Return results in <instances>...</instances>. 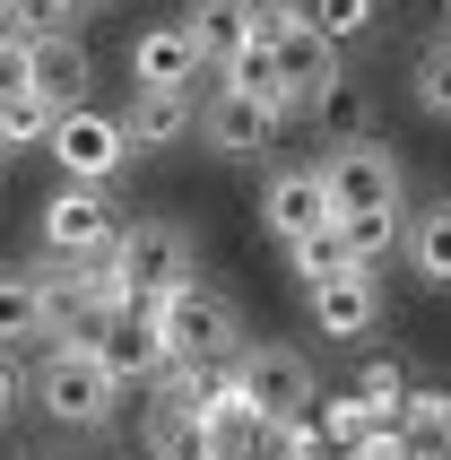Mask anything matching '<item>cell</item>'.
<instances>
[{
  "instance_id": "cell-17",
  "label": "cell",
  "mask_w": 451,
  "mask_h": 460,
  "mask_svg": "<svg viewBox=\"0 0 451 460\" xmlns=\"http://www.w3.org/2000/svg\"><path fill=\"white\" fill-rule=\"evenodd\" d=\"M191 113H200V87H182V96H130V113H122V139L130 148H165V139H182L191 130Z\"/></svg>"
},
{
  "instance_id": "cell-3",
  "label": "cell",
  "mask_w": 451,
  "mask_h": 460,
  "mask_svg": "<svg viewBox=\"0 0 451 460\" xmlns=\"http://www.w3.org/2000/svg\"><path fill=\"white\" fill-rule=\"evenodd\" d=\"M35 409H44L61 435H96V426H113V409H122V383L104 374L96 348H78V339H52L44 365H35Z\"/></svg>"
},
{
  "instance_id": "cell-13",
  "label": "cell",
  "mask_w": 451,
  "mask_h": 460,
  "mask_svg": "<svg viewBox=\"0 0 451 460\" xmlns=\"http://www.w3.org/2000/svg\"><path fill=\"white\" fill-rule=\"evenodd\" d=\"M130 78L148 87V96H182V87H200V52H191V35H182V18H165V26H148L139 44H130Z\"/></svg>"
},
{
  "instance_id": "cell-24",
  "label": "cell",
  "mask_w": 451,
  "mask_h": 460,
  "mask_svg": "<svg viewBox=\"0 0 451 460\" xmlns=\"http://www.w3.org/2000/svg\"><path fill=\"white\" fill-rule=\"evenodd\" d=\"M52 9H61V18H96L104 0H52Z\"/></svg>"
},
{
  "instance_id": "cell-4",
  "label": "cell",
  "mask_w": 451,
  "mask_h": 460,
  "mask_svg": "<svg viewBox=\"0 0 451 460\" xmlns=\"http://www.w3.org/2000/svg\"><path fill=\"white\" fill-rule=\"evenodd\" d=\"M322 191H330V226H365V217H408V182L400 156L382 139H339L322 156Z\"/></svg>"
},
{
  "instance_id": "cell-21",
  "label": "cell",
  "mask_w": 451,
  "mask_h": 460,
  "mask_svg": "<svg viewBox=\"0 0 451 460\" xmlns=\"http://www.w3.org/2000/svg\"><path fill=\"white\" fill-rule=\"evenodd\" d=\"M44 130H52V104L44 96H0V156H9V148H35Z\"/></svg>"
},
{
  "instance_id": "cell-14",
  "label": "cell",
  "mask_w": 451,
  "mask_h": 460,
  "mask_svg": "<svg viewBox=\"0 0 451 460\" xmlns=\"http://www.w3.org/2000/svg\"><path fill=\"white\" fill-rule=\"evenodd\" d=\"M252 18H261V0H191V9H182V35H191V52H200L208 78H226V61L243 52Z\"/></svg>"
},
{
  "instance_id": "cell-11",
  "label": "cell",
  "mask_w": 451,
  "mask_h": 460,
  "mask_svg": "<svg viewBox=\"0 0 451 460\" xmlns=\"http://www.w3.org/2000/svg\"><path fill=\"white\" fill-rule=\"evenodd\" d=\"M87 78H96V61H87V44H78L70 26H52V35L26 44V96H44L52 113L87 104Z\"/></svg>"
},
{
  "instance_id": "cell-22",
  "label": "cell",
  "mask_w": 451,
  "mask_h": 460,
  "mask_svg": "<svg viewBox=\"0 0 451 460\" xmlns=\"http://www.w3.org/2000/svg\"><path fill=\"white\" fill-rule=\"evenodd\" d=\"M0 96H26V44L0 26Z\"/></svg>"
},
{
  "instance_id": "cell-16",
  "label": "cell",
  "mask_w": 451,
  "mask_h": 460,
  "mask_svg": "<svg viewBox=\"0 0 451 460\" xmlns=\"http://www.w3.org/2000/svg\"><path fill=\"white\" fill-rule=\"evenodd\" d=\"M400 261H408L426 287H451V200L408 208V226H400Z\"/></svg>"
},
{
  "instance_id": "cell-18",
  "label": "cell",
  "mask_w": 451,
  "mask_h": 460,
  "mask_svg": "<svg viewBox=\"0 0 451 460\" xmlns=\"http://www.w3.org/2000/svg\"><path fill=\"white\" fill-rule=\"evenodd\" d=\"M304 18H313L330 44L348 52V44H365V35H374V0H304Z\"/></svg>"
},
{
  "instance_id": "cell-10",
  "label": "cell",
  "mask_w": 451,
  "mask_h": 460,
  "mask_svg": "<svg viewBox=\"0 0 451 460\" xmlns=\"http://www.w3.org/2000/svg\"><path fill=\"white\" fill-rule=\"evenodd\" d=\"M313 331H322V339H365V331H382V279L365 270V261L313 279Z\"/></svg>"
},
{
  "instance_id": "cell-6",
  "label": "cell",
  "mask_w": 451,
  "mask_h": 460,
  "mask_svg": "<svg viewBox=\"0 0 451 460\" xmlns=\"http://www.w3.org/2000/svg\"><path fill=\"white\" fill-rule=\"evenodd\" d=\"M122 208H113V191L104 182H61L44 200V252L70 261V270H87V261H113V243H122Z\"/></svg>"
},
{
  "instance_id": "cell-15",
  "label": "cell",
  "mask_w": 451,
  "mask_h": 460,
  "mask_svg": "<svg viewBox=\"0 0 451 460\" xmlns=\"http://www.w3.org/2000/svg\"><path fill=\"white\" fill-rule=\"evenodd\" d=\"M35 339H52V296L35 270H0V357H18V348H35Z\"/></svg>"
},
{
  "instance_id": "cell-12",
  "label": "cell",
  "mask_w": 451,
  "mask_h": 460,
  "mask_svg": "<svg viewBox=\"0 0 451 460\" xmlns=\"http://www.w3.org/2000/svg\"><path fill=\"white\" fill-rule=\"evenodd\" d=\"M261 217H270L278 243H304V234L330 226V191H322V165H278L261 182Z\"/></svg>"
},
{
  "instance_id": "cell-1",
  "label": "cell",
  "mask_w": 451,
  "mask_h": 460,
  "mask_svg": "<svg viewBox=\"0 0 451 460\" xmlns=\"http://www.w3.org/2000/svg\"><path fill=\"white\" fill-rule=\"evenodd\" d=\"M156 339H165V365H182V374H226L252 348L234 296L208 279H182L174 296H156Z\"/></svg>"
},
{
  "instance_id": "cell-19",
  "label": "cell",
  "mask_w": 451,
  "mask_h": 460,
  "mask_svg": "<svg viewBox=\"0 0 451 460\" xmlns=\"http://www.w3.org/2000/svg\"><path fill=\"white\" fill-rule=\"evenodd\" d=\"M287 261H296V279H304V287L330 279V270H356V252H348V234H339V226H322V234H304V243H287Z\"/></svg>"
},
{
  "instance_id": "cell-2",
  "label": "cell",
  "mask_w": 451,
  "mask_h": 460,
  "mask_svg": "<svg viewBox=\"0 0 451 460\" xmlns=\"http://www.w3.org/2000/svg\"><path fill=\"white\" fill-rule=\"evenodd\" d=\"M261 35L278 52V113H330V96H339V44L304 18V0H261Z\"/></svg>"
},
{
  "instance_id": "cell-25",
  "label": "cell",
  "mask_w": 451,
  "mask_h": 460,
  "mask_svg": "<svg viewBox=\"0 0 451 460\" xmlns=\"http://www.w3.org/2000/svg\"><path fill=\"white\" fill-rule=\"evenodd\" d=\"M443 18H451V0H443Z\"/></svg>"
},
{
  "instance_id": "cell-9",
  "label": "cell",
  "mask_w": 451,
  "mask_h": 460,
  "mask_svg": "<svg viewBox=\"0 0 451 460\" xmlns=\"http://www.w3.org/2000/svg\"><path fill=\"white\" fill-rule=\"evenodd\" d=\"M191 130H200L217 156H270L278 148V130H287V113H278L270 96H243V87H208L200 96V113H191Z\"/></svg>"
},
{
  "instance_id": "cell-23",
  "label": "cell",
  "mask_w": 451,
  "mask_h": 460,
  "mask_svg": "<svg viewBox=\"0 0 451 460\" xmlns=\"http://www.w3.org/2000/svg\"><path fill=\"white\" fill-rule=\"evenodd\" d=\"M18 417V357H0V426Z\"/></svg>"
},
{
  "instance_id": "cell-5",
  "label": "cell",
  "mask_w": 451,
  "mask_h": 460,
  "mask_svg": "<svg viewBox=\"0 0 451 460\" xmlns=\"http://www.w3.org/2000/svg\"><path fill=\"white\" fill-rule=\"evenodd\" d=\"M182 279H200V252H191V226L182 217H139V226H122V243H113V287L122 296H174Z\"/></svg>"
},
{
  "instance_id": "cell-7",
  "label": "cell",
  "mask_w": 451,
  "mask_h": 460,
  "mask_svg": "<svg viewBox=\"0 0 451 460\" xmlns=\"http://www.w3.org/2000/svg\"><path fill=\"white\" fill-rule=\"evenodd\" d=\"M226 383L243 391V409L261 417V426H304L313 400H322V383H313V365H304L296 348H243V357L226 365Z\"/></svg>"
},
{
  "instance_id": "cell-8",
  "label": "cell",
  "mask_w": 451,
  "mask_h": 460,
  "mask_svg": "<svg viewBox=\"0 0 451 460\" xmlns=\"http://www.w3.org/2000/svg\"><path fill=\"white\" fill-rule=\"evenodd\" d=\"M44 148H52V165H61L70 182H113V174L130 165L122 113H96V104H70V113H52Z\"/></svg>"
},
{
  "instance_id": "cell-20",
  "label": "cell",
  "mask_w": 451,
  "mask_h": 460,
  "mask_svg": "<svg viewBox=\"0 0 451 460\" xmlns=\"http://www.w3.org/2000/svg\"><path fill=\"white\" fill-rule=\"evenodd\" d=\"M417 113H426V122H451V44L417 52Z\"/></svg>"
}]
</instances>
